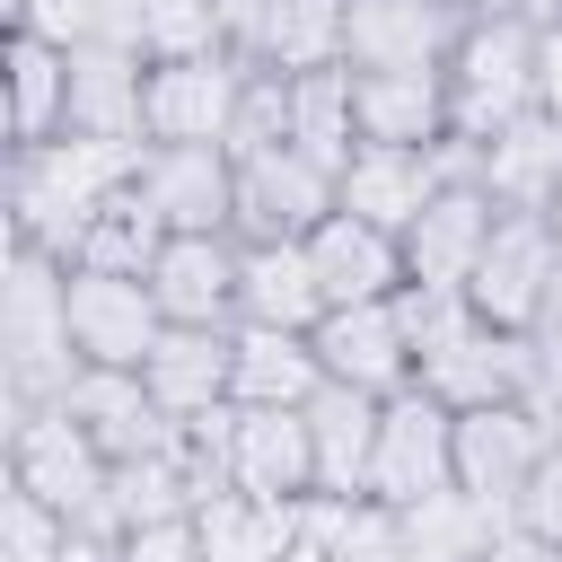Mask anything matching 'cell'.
<instances>
[{"instance_id":"obj_12","label":"cell","mask_w":562,"mask_h":562,"mask_svg":"<svg viewBox=\"0 0 562 562\" xmlns=\"http://www.w3.org/2000/svg\"><path fill=\"white\" fill-rule=\"evenodd\" d=\"M167 316L149 299V281H123V272H70V342L88 369H140L158 351Z\"/></svg>"},{"instance_id":"obj_33","label":"cell","mask_w":562,"mask_h":562,"mask_svg":"<svg viewBox=\"0 0 562 562\" xmlns=\"http://www.w3.org/2000/svg\"><path fill=\"white\" fill-rule=\"evenodd\" d=\"M228 53L220 0H140V61H211Z\"/></svg>"},{"instance_id":"obj_39","label":"cell","mask_w":562,"mask_h":562,"mask_svg":"<svg viewBox=\"0 0 562 562\" xmlns=\"http://www.w3.org/2000/svg\"><path fill=\"white\" fill-rule=\"evenodd\" d=\"M544 18V44H536V105L562 123V9H536Z\"/></svg>"},{"instance_id":"obj_37","label":"cell","mask_w":562,"mask_h":562,"mask_svg":"<svg viewBox=\"0 0 562 562\" xmlns=\"http://www.w3.org/2000/svg\"><path fill=\"white\" fill-rule=\"evenodd\" d=\"M518 527H536V536L562 544V439H553V457L527 474V492H518Z\"/></svg>"},{"instance_id":"obj_5","label":"cell","mask_w":562,"mask_h":562,"mask_svg":"<svg viewBox=\"0 0 562 562\" xmlns=\"http://www.w3.org/2000/svg\"><path fill=\"white\" fill-rule=\"evenodd\" d=\"M457 492V413L430 395V386H404L386 395L378 413V465H369V501L386 509H422Z\"/></svg>"},{"instance_id":"obj_21","label":"cell","mask_w":562,"mask_h":562,"mask_svg":"<svg viewBox=\"0 0 562 562\" xmlns=\"http://www.w3.org/2000/svg\"><path fill=\"white\" fill-rule=\"evenodd\" d=\"M378 413L386 395H360V386H316L307 404V439H316V492L325 501H369V465H378Z\"/></svg>"},{"instance_id":"obj_32","label":"cell","mask_w":562,"mask_h":562,"mask_svg":"<svg viewBox=\"0 0 562 562\" xmlns=\"http://www.w3.org/2000/svg\"><path fill=\"white\" fill-rule=\"evenodd\" d=\"M307 527L325 536V553L334 562H413V544H404V518L386 509V501H307Z\"/></svg>"},{"instance_id":"obj_27","label":"cell","mask_w":562,"mask_h":562,"mask_svg":"<svg viewBox=\"0 0 562 562\" xmlns=\"http://www.w3.org/2000/svg\"><path fill=\"white\" fill-rule=\"evenodd\" d=\"M202 562H290L307 536V501H255V492H220L202 518Z\"/></svg>"},{"instance_id":"obj_11","label":"cell","mask_w":562,"mask_h":562,"mask_svg":"<svg viewBox=\"0 0 562 562\" xmlns=\"http://www.w3.org/2000/svg\"><path fill=\"white\" fill-rule=\"evenodd\" d=\"M553 457V422L536 404H483V413H457V492L474 501H509L527 492V474Z\"/></svg>"},{"instance_id":"obj_20","label":"cell","mask_w":562,"mask_h":562,"mask_svg":"<svg viewBox=\"0 0 562 562\" xmlns=\"http://www.w3.org/2000/svg\"><path fill=\"white\" fill-rule=\"evenodd\" d=\"M149 299L167 325H237V237H167Z\"/></svg>"},{"instance_id":"obj_26","label":"cell","mask_w":562,"mask_h":562,"mask_svg":"<svg viewBox=\"0 0 562 562\" xmlns=\"http://www.w3.org/2000/svg\"><path fill=\"white\" fill-rule=\"evenodd\" d=\"M360 140L448 149V70H360Z\"/></svg>"},{"instance_id":"obj_44","label":"cell","mask_w":562,"mask_h":562,"mask_svg":"<svg viewBox=\"0 0 562 562\" xmlns=\"http://www.w3.org/2000/svg\"><path fill=\"white\" fill-rule=\"evenodd\" d=\"M536 9H562V0H536Z\"/></svg>"},{"instance_id":"obj_35","label":"cell","mask_w":562,"mask_h":562,"mask_svg":"<svg viewBox=\"0 0 562 562\" xmlns=\"http://www.w3.org/2000/svg\"><path fill=\"white\" fill-rule=\"evenodd\" d=\"M61 544H70V518L9 483L0 492V562H61Z\"/></svg>"},{"instance_id":"obj_43","label":"cell","mask_w":562,"mask_h":562,"mask_svg":"<svg viewBox=\"0 0 562 562\" xmlns=\"http://www.w3.org/2000/svg\"><path fill=\"white\" fill-rule=\"evenodd\" d=\"M553 439H562V404H553Z\"/></svg>"},{"instance_id":"obj_10","label":"cell","mask_w":562,"mask_h":562,"mask_svg":"<svg viewBox=\"0 0 562 562\" xmlns=\"http://www.w3.org/2000/svg\"><path fill=\"white\" fill-rule=\"evenodd\" d=\"M474 18L448 0H351L342 18V61L351 70H448L457 35Z\"/></svg>"},{"instance_id":"obj_23","label":"cell","mask_w":562,"mask_h":562,"mask_svg":"<svg viewBox=\"0 0 562 562\" xmlns=\"http://www.w3.org/2000/svg\"><path fill=\"white\" fill-rule=\"evenodd\" d=\"M325 386V360H316V334H281V325H237V378H228V404L246 413H307Z\"/></svg>"},{"instance_id":"obj_28","label":"cell","mask_w":562,"mask_h":562,"mask_svg":"<svg viewBox=\"0 0 562 562\" xmlns=\"http://www.w3.org/2000/svg\"><path fill=\"white\" fill-rule=\"evenodd\" d=\"M70 132V53L44 35H9V149H44Z\"/></svg>"},{"instance_id":"obj_2","label":"cell","mask_w":562,"mask_h":562,"mask_svg":"<svg viewBox=\"0 0 562 562\" xmlns=\"http://www.w3.org/2000/svg\"><path fill=\"white\" fill-rule=\"evenodd\" d=\"M79 369L88 360L70 342V263L44 255V246H9V281H0V395H9V422L61 404Z\"/></svg>"},{"instance_id":"obj_6","label":"cell","mask_w":562,"mask_h":562,"mask_svg":"<svg viewBox=\"0 0 562 562\" xmlns=\"http://www.w3.org/2000/svg\"><path fill=\"white\" fill-rule=\"evenodd\" d=\"M342 211V176L316 167L307 149H255L237 158V246H290V237H316L325 220Z\"/></svg>"},{"instance_id":"obj_7","label":"cell","mask_w":562,"mask_h":562,"mask_svg":"<svg viewBox=\"0 0 562 562\" xmlns=\"http://www.w3.org/2000/svg\"><path fill=\"white\" fill-rule=\"evenodd\" d=\"M553 281H562L553 220H544V211H501V220H492V246H483V263H474V281H465V299H474L483 325H501V334H536Z\"/></svg>"},{"instance_id":"obj_30","label":"cell","mask_w":562,"mask_h":562,"mask_svg":"<svg viewBox=\"0 0 562 562\" xmlns=\"http://www.w3.org/2000/svg\"><path fill=\"white\" fill-rule=\"evenodd\" d=\"M342 18H351V0H263V26H255V70H281V79H299V70H334L342 61Z\"/></svg>"},{"instance_id":"obj_42","label":"cell","mask_w":562,"mask_h":562,"mask_svg":"<svg viewBox=\"0 0 562 562\" xmlns=\"http://www.w3.org/2000/svg\"><path fill=\"white\" fill-rule=\"evenodd\" d=\"M544 220H553V246H562V193H553V211H544Z\"/></svg>"},{"instance_id":"obj_9","label":"cell","mask_w":562,"mask_h":562,"mask_svg":"<svg viewBox=\"0 0 562 562\" xmlns=\"http://www.w3.org/2000/svg\"><path fill=\"white\" fill-rule=\"evenodd\" d=\"M457 176H474V149H386V140H360L351 149V167H342V211L351 220H369V228H386V237H404L422 211H430V193L439 184H457Z\"/></svg>"},{"instance_id":"obj_1","label":"cell","mask_w":562,"mask_h":562,"mask_svg":"<svg viewBox=\"0 0 562 562\" xmlns=\"http://www.w3.org/2000/svg\"><path fill=\"white\" fill-rule=\"evenodd\" d=\"M140 167H149V140H88V132H61L44 149H9V246H44L70 263L79 228L123 184H140Z\"/></svg>"},{"instance_id":"obj_13","label":"cell","mask_w":562,"mask_h":562,"mask_svg":"<svg viewBox=\"0 0 562 562\" xmlns=\"http://www.w3.org/2000/svg\"><path fill=\"white\" fill-rule=\"evenodd\" d=\"M492 220H501V202H492L474 176L439 184L430 211L404 228V272H413L422 290H465L474 263H483V246H492Z\"/></svg>"},{"instance_id":"obj_16","label":"cell","mask_w":562,"mask_h":562,"mask_svg":"<svg viewBox=\"0 0 562 562\" xmlns=\"http://www.w3.org/2000/svg\"><path fill=\"white\" fill-rule=\"evenodd\" d=\"M316 360H325L334 386H360V395H404L413 386V334H404L395 299H378V307H325Z\"/></svg>"},{"instance_id":"obj_8","label":"cell","mask_w":562,"mask_h":562,"mask_svg":"<svg viewBox=\"0 0 562 562\" xmlns=\"http://www.w3.org/2000/svg\"><path fill=\"white\" fill-rule=\"evenodd\" d=\"M246 70H255V61H237V53H211V61H149V97H140L149 149H228Z\"/></svg>"},{"instance_id":"obj_17","label":"cell","mask_w":562,"mask_h":562,"mask_svg":"<svg viewBox=\"0 0 562 562\" xmlns=\"http://www.w3.org/2000/svg\"><path fill=\"white\" fill-rule=\"evenodd\" d=\"M307 263H316L325 307H378V299H404V290H413L404 237H386V228H369V220H351V211H334V220L307 237Z\"/></svg>"},{"instance_id":"obj_31","label":"cell","mask_w":562,"mask_h":562,"mask_svg":"<svg viewBox=\"0 0 562 562\" xmlns=\"http://www.w3.org/2000/svg\"><path fill=\"white\" fill-rule=\"evenodd\" d=\"M158 246H167V220L149 211V193H140V184H123V193H114V202L79 228L70 272H123V281H149Z\"/></svg>"},{"instance_id":"obj_18","label":"cell","mask_w":562,"mask_h":562,"mask_svg":"<svg viewBox=\"0 0 562 562\" xmlns=\"http://www.w3.org/2000/svg\"><path fill=\"white\" fill-rule=\"evenodd\" d=\"M149 395L167 422H202L228 404V378H237V325H167L158 351L140 360Z\"/></svg>"},{"instance_id":"obj_36","label":"cell","mask_w":562,"mask_h":562,"mask_svg":"<svg viewBox=\"0 0 562 562\" xmlns=\"http://www.w3.org/2000/svg\"><path fill=\"white\" fill-rule=\"evenodd\" d=\"M105 18H114V0H18V26L9 35H44V44H97L105 35Z\"/></svg>"},{"instance_id":"obj_34","label":"cell","mask_w":562,"mask_h":562,"mask_svg":"<svg viewBox=\"0 0 562 562\" xmlns=\"http://www.w3.org/2000/svg\"><path fill=\"white\" fill-rule=\"evenodd\" d=\"M290 140V79L281 70H246V97H237V123H228V158H255V149H281Z\"/></svg>"},{"instance_id":"obj_40","label":"cell","mask_w":562,"mask_h":562,"mask_svg":"<svg viewBox=\"0 0 562 562\" xmlns=\"http://www.w3.org/2000/svg\"><path fill=\"white\" fill-rule=\"evenodd\" d=\"M483 562H562V544H553V536H536V527H518V518H509V527H501V536H492V544H483Z\"/></svg>"},{"instance_id":"obj_4","label":"cell","mask_w":562,"mask_h":562,"mask_svg":"<svg viewBox=\"0 0 562 562\" xmlns=\"http://www.w3.org/2000/svg\"><path fill=\"white\" fill-rule=\"evenodd\" d=\"M9 483L35 492L44 509H61L70 527H97L105 501H114V457L61 404H44V413H18L9 422Z\"/></svg>"},{"instance_id":"obj_29","label":"cell","mask_w":562,"mask_h":562,"mask_svg":"<svg viewBox=\"0 0 562 562\" xmlns=\"http://www.w3.org/2000/svg\"><path fill=\"white\" fill-rule=\"evenodd\" d=\"M290 149H307L316 167H351L360 149V70L334 61V70H299L290 79Z\"/></svg>"},{"instance_id":"obj_24","label":"cell","mask_w":562,"mask_h":562,"mask_svg":"<svg viewBox=\"0 0 562 562\" xmlns=\"http://www.w3.org/2000/svg\"><path fill=\"white\" fill-rule=\"evenodd\" d=\"M237 325H281V334H316L325 325V290H316V263H307V237L237 246Z\"/></svg>"},{"instance_id":"obj_19","label":"cell","mask_w":562,"mask_h":562,"mask_svg":"<svg viewBox=\"0 0 562 562\" xmlns=\"http://www.w3.org/2000/svg\"><path fill=\"white\" fill-rule=\"evenodd\" d=\"M228 492H255V501H316V439H307V413H246V404H237V430H228Z\"/></svg>"},{"instance_id":"obj_25","label":"cell","mask_w":562,"mask_h":562,"mask_svg":"<svg viewBox=\"0 0 562 562\" xmlns=\"http://www.w3.org/2000/svg\"><path fill=\"white\" fill-rule=\"evenodd\" d=\"M474 184H483L501 211H553V193H562V123H553L544 105L518 114L501 140L474 149Z\"/></svg>"},{"instance_id":"obj_3","label":"cell","mask_w":562,"mask_h":562,"mask_svg":"<svg viewBox=\"0 0 562 562\" xmlns=\"http://www.w3.org/2000/svg\"><path fill=\"white\" fill-rule=\"evenodd\" d=\"M536 44H544L536 9H492L457 35V53H448V132H457V149H483L518 114H536Z\"/></svg>"},{"instance_id":"obj_22","label":"cell","mask_w":562,"mask_h":562,"mask_svg":"<svg viewBox=\"0 0 562 562\" xmlns=\"http://www.w3.org/2000/svg\"><path fill=\"white\" fill-rule=\"evenodd\" d=\"M149 61L132 44H70V132L88 140H149L140 132Z\"/></svg>"},{"instance_id":"obj_41","label":"cell","mask_w":562,"mask_h":562,"mask_svg":"<svg viewBox=\"0 0 562 562\" xmlns=\"http://www.w3.org/2000/svg\"><path fill=\"white\" fill-rule=\"evenodd\" d=\"M448 9H465V18H492V9H536V0H448Z\"/></svg>"},{"instance_id":"obj_14","label":"cell","mask_w":562,"mask_h":562,"mask_svg":"<svg viewBox=\"0 0 562 562\" xmlns=\"http://www.w3.org/2000/svg\"><path fill=\"white\" fill-rule=\"evenodd\" d=\"M61 413L114 457V465H132V457H158V448H176L184 439V422H167L158 413V395H149V378L140 369H79L70 378V395H61Z\"/></svg>"},{"instance_id":"obj_15","label":"cell","mask_w":562,"mask_h":562,"mask_svg":"<svg viewBox=\"0 0 562 562\" xmlns=\"http://www.w3.org/2000/svg\"><path fill=\"white\" fill-rule=\"evenodd\" d=\"M140 193L167 220V237H237V158L228 149H149Z\"/></svg>"},{"instance_id":"obj_38","label":"cell","mask_w":562,"mask_h":562,"mask_svg":"<svg viewBox=\"0 0 562 562\" xmlns=\"http://www.w3.org/2000/svg\"><path fill=\"white\" fill-rule=\"evenodd\" d=\"M123 562H202V527H193V518L132 527V536H123Z\"/></svg>"}]
</instances>
